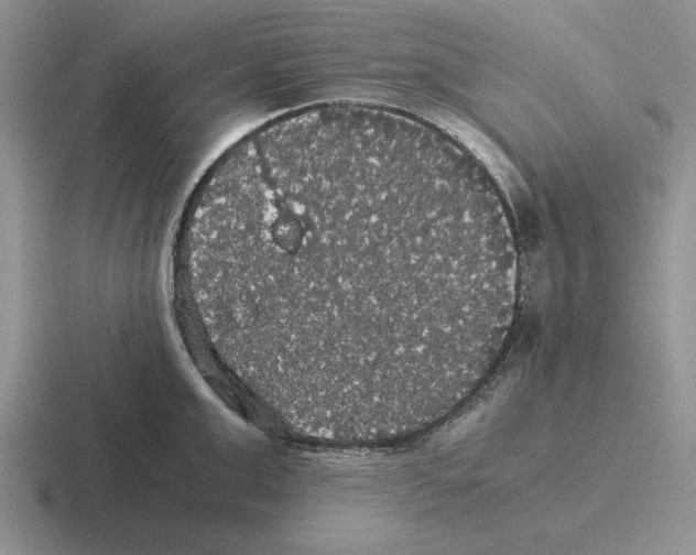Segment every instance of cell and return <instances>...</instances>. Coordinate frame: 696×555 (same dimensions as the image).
I'll return each mask as SVG.
<instances>
[{"label": "cell", "mask_w": 696, "mask_h": 555, "mask_svg": "<svg viewBox=\"0 0 696 555\" xmlns=\"http://www.w3.org/2000/svg\"><path fill=\"white\" fill-rule=\"evenodd\" d=\"M510 261L501 202L446 135L338 109L252 140L211 210L198 291L259 399L376 424L432 409L477 364Z\"/></svg>", "instance_id": "1"}]
</instances>
